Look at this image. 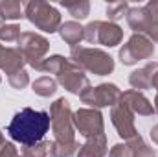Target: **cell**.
<instances>
[{"label":"cell","instance_id":"18","mask_svg":"<svg viewBox=\"0 0 158 157\" xmlns=\"http://www.w3.org/2000/svg\"><path fill=\"white\" fill-rule=\"evenodd\" d=\"M127 24L131 26V30H134V34H142L145 24H147V15L143 6L142 7H131L127 13Z\"/></svg>","mask_w":158,"mask_h":157},{"label":"cell","instance_id":"27","mask_svg":"<svg viewBox=\"0 0 158 157\" xmlns=\"http://www.w3.org/2000/svg\"><path fill=\"white\" fill-rule=\"evenodd\" d=\"M109 157H134V154H132V148L129 142H123V144L119 142V144H114L110 148Z\"/></svg>","mask_w":158,"mask_h":157},{"label":"cell","instance_id":"28","mask_svg":"<svg viewBox=\"0 0 158 157\" xmlns=\"http://www.w3.org/2000/svg\"><path fill=\"white\" fill-rule=\"evenodd\" d=\"M145 15H147V24H158V0H151L143 6ZM145 24V26H147ZM145 30V28H143Z\"/></svg>","mask_w":158,"mask_h":157},{"label":"cell","instance_id":"33","mask_svg":"<svg viewBox=\"0 0 158 157\" xmlns=\"http://www.w3.org/2000/svg\"><path fill=\"white\" fill-rule=\"evenodd\" d=\"M4 26V19H2V15H0V28Z\"/></svg>","mask_w":158,"mask_h":157},{"label":"cell","instance_id":"13","mask_svg":"<svg viewBox=\"0 0 158 157\" xmlns=\"http://www.w3.org/2000/svg\"><path fill=\"white\" fill-rule=\"evenodd\" d=\"M123 41V30L114 22H103L99 20L98 24V37L96 44H103V46H118Z\"/></svg>","mask_w":158,"mask_h":157},{"label":"cell","instance_id":"6","mask_svg":"<svg viewBox=\"0 0 158 157\" xmlns=\"http://www.w3.org/2000/svg\"><path fill=\"white\" fill-rule=\"evenodd\" d=\"M155 54V43L142 34H132L129 41L119 48V61L123 65H136L138 61L149 59Z\"/></svg>","mask_w":158,"mask_h":157},{"label":"cell","instance_id":"14","mask_svg":"<svg viewBox=\"0 0 158 157\" xmlns=\"http://www.w3.org/2000/svg\"><path fill=\"white\" fill-rule=\"evenodd\" d=\"M156 69H158V63L156 61H153V63H147L145 67H142V69L131 72V76H129V83H131V87H132L134 91H140V92L145 91V89H151L153 74H155Z\"/></svg>","mask_w":158,"mask_h":157},{"label":"cell","instance_id":"30","mask_svg":"<svg viewBox=\"0 0 158 157\" xmlns=\"http://www.w3.org/2000/svg\"><path fill=\"white\" fill-rule=\"evenodd\" d=\"M151 139H153V142L158 146V124L151 128Z\"/></svg>","mask_w":158,"mask_h":157},{"label":"cell","instance_id":"29","mask_svg":"<svg viewBox=\"0 0 158 157\" xmlns=\"http://www.w3.org/2000/svg\"><path fill=\"white\" fill-rule=\"evenodd\" d=\"M0 157H20L19 148L13 142H4V146L0 148Z\"/></svg>","mask_w":158,"mask_h":157},{"label":"cell","instance_id":"8","mask_svg":"<svg viewBox=\"0 0 158 157\" xmlns=\"http://www.w3.org/2000/svg\"><path fill=\"white\" fill-rule=\"evenodd\" d=\"M55 76H57V83H61L68 92L77 94V96H81L90 87V81L86 78V74L72 59H64Z\"/></svg>","mask_w":158,"mask_h":157},{"label":"cell","instance_id":"25","mask_svg":"<svg viewBox=\"0 0 158 157\" xmlns=\"http://www.w3.org/2000/svg\"><path fill=\"white\" fill-rule=\"evenodd\" d=\"M20 26L17 24H4L0 28V41H6V43H13V41H19L20 37Z\"/></svg>","mask_w":158,"mask_h":157},{"label":"cell","instance_id":"32","mask_svg":"<svg viewBox=\"0 0 158 157\" xmlns=\"http://www.w3.org/2000/svg\"><path fill=\"white\" fill-rule=\"evenodd\" d=\"M4 142H6V139H4V133H2V131H0V148H2V146H4Z\"/></svg>","mask_w":158,"mask_h":157},{"label":"cell","instance_id":"23","mask_svg":"<svg viewBox=\"0 0 158 157\" xmlns=\"http://www.w3.org/2000/svg\"><path fill=\"white\" fill-rule=\"evenodd\" d=\"M50 148H52L50 141H40V142H35V144L24 146L22 148V157H48Z\"/></svg>","mask_w":158,"mask_h":157},{"label":"cell","instance_id":"34","mask_svg":"<svg viewBox=\"0 0 158 157\" xmlns=\"http://www.w3.org/2000/svg\"><path fill=\"white\" fill-rule=\"evenodd\" d=\"M0 81H2V79H0Z\"/></svg>","mask_w":158,"mask_h":157},{"label":"cell","instance_id":"5","mask_svg":"<svg viewBox=\"0 0 158 157\" xmlns=\"http://www.w3.org/2000/svg\"><path fill=\"white\" fill-rule=\"evenodd\" d=\"M17 48L24 56L26 63L31 69L40 70L44 56L50 50V41L46 37H42V35H39V34H33V32H22L19 41H17Z\"/></svg>","mask_w":158,"mask_h":157},{"label":"cell","instance_id":"4","mask_svg":"<svg viewBox=\"0 0 158 157\" xmlns=\"http://www.w3.org/2000/svg\"><path fill=\"white\" fill-rule=\"evenodd\" d=\"M24 17L46 34L59 32V28H61V13L57 11V7H53L48 2H40V0L26 2Z\"/></svg>","mask_w":158,"mask_h":157},{"label":"cell","instance_id":"15","mask_svg":"<svg viewBox=\"0 0 158 157\" xmlns=\"http://www.w3.org/2000/svg\"><path fill=\"white\" fill-rule=\"evenodd\" d=\"M59 35L66 44H70V48L79 46V43L85 39V26H81L76 20H68L64 24H61L59 28Z\"/></svg>","mask_w":158,"mask_h":157},{"label":"cell","instance_id":"19","mask_svg":"<svg viewBox=\"0 0 158 157\" xmlns=\"http://www.w3.org/2000/svg\"><path fill=\"white\" fill-rule=\"evenodd\" d=\"M33 92L35 94H39V96H52V94H55V91H57V81L53 78H50V76H40L33 81Z\"/></svg>","mask_w":158,"mask_h":157},{"label":"cell","instance_id":"11","mask_svg":"<svg viewBox=\"0 0 158 157\" xmlns=\"http://www.w3.org/2000/svg\"><path fill=\"white\" fill-rule=\"evenodd\" d=\"M119 104H123L125 107H129L134 115L149 117V115L155 113V107H153L151 100H149L145 94H142L140 91H134V89L121 92V96H119Z\"/></svg>","mask_w":158,"mask_h":157},{"label":"cell","instance_id":"2","mask_svg":"<svg viewBox=\"0 0 158 157\" xmlns=\"http://www.w3.org/2000/svg\"><path fill=\"white\" fill-rule=\"evenodd\" d=\"M70 59L83 70H88L96 76H107L114 70V59L99 48L74 46L70 52Z\"/></svg>","mask_w":158,"mask_h":157},{"label":"cell","instance_id":"20","mask_svg":"<svg viewBox=\"0 0 158 157\" xmlns=\"http://www.w3.org/2000/svg\"><path fill=\"white\" fill-rule=\"evenodd\" d=\"M79 142L74 141V142H57L53 141L52 142V148H50V155L52 157H72L74 154L79 152Z\"/></svg>","mask_w":158,"mask_h":157},{"label":"cell","instance_id":"24","mask_svg":"<svg viewBox=\"0 0 158 157\" xmlns=\"http://www.w3.org/2000/svg\"><path fill=\"white\" fill-rule=\"evenodd\" d=\"M129 9H131V6H129L127 2H110V4L107 6V17H109V22H114V24H116V20L123 19V17H127Z\"/></svg>","mask_w":158,"mask_h":157},{"label":"cell","instance_id":"7","mask_svg":"<svg viewBox=\"0 0 158 157\" xmlns=\"http://www.w3.org/2000/svg\"><path fill=\"white\" fill-rule=\"evenodd\" d=\"M121 91L114 83H99L96 87H88L79 98L83 104H88L92 109L99 107H114L119 102Z\"/></svg>","mask_w":158,"mask_h":157},{"label":"cell","instance_id":"3","mask_svg":"<svg viewBox=\"0 0 158 157\" xmlns=\"http://www.w3.org/2000/svg\"><path fill=\"white\" fill-rule=\"evenodd\" d=\"M50 126L57 142H74L76 128H74V113L70 102L66 98H57L50 107Z\"/></svg>","mask_w":158,"mask_h":157},{"label":"cell","instance_id":"16","mask_svg":"<svg viewBox=\"0 0 158 157\" xmlns=\"http://www.w3.org/2000/svg\"><path fill=\"white\" fill-rule=\"evenodd\" d=\"M107 152H109V148H107V137L99 135V137L86 139V142L79 148L77 157H105Z\"/></svg>","mask_w":158,"mask_h":157},{"label":"cell","instance_id":"1","mask_svg":"<svg viewBox=\"0 0 158 157\" xmlns=\"http://www.w3.org/2000/svg\"><path fill=\"white\" fill-rule=\"evenodd\" d=\"M48 129H50V113L24 107L11 118L7 126V135L17 142L30 146L40 142L48 133Z\"/></svg>","mask_w":158,"mask_h":157},{"label":"cell","instance_id":"9","mask_svg":"<svg viewBox=\"0 0 158 157\" xmlns=\"http://www.w3.org/2000/svg\"><path fill=\"white\" fill-rule=\"evenodd\" d=\"M74 128L79 131V135H83L85 139L105 135L103 115L99 113V109H92V107L77 109L74 113Z\"/></svg>","mask_w":158,"mask_h":157},{"label":"cell","instance_id":"17","mask_svg":"<svg viewBox=\"0 0 158 157\" xmlns=\"http://www.w3.org/2000/svg\"><path fill=\"white\" fill-rule=\"evenodd\" d=\"M0 15L7 20H19L24 17V4L19 0H0Z\"/></svg>","mask_w":158,"mask_h":157},{"label":"cell","instance_id":"31","mask_svg":"<svg viewBox=\"0 0 158 157\" xmlns=\"http://www.w3.org/2000/svg\"><path fill=\"white\" fill-rule=\"evenodd\" d=\"M153 107H155V113H158V92H156V96H155V105Z\"/></svg>","mask_w":158,"mask_h":157},{"label":"cell","instance_id":"21","mask_svg":"<svg viewBox=\"0 0 158 157\" xmlns=\"http://www.w3.org/2000/svg\"><path fill=\"white\" fill-rule=\"evenodd\" d=\"M74 19H79V20H83V19H86L88 17V13H90V2H86V0H77V2H63L61 4Z\"/></svg>","mask_w":158,"mask_h":157},{"label":"cell","instance_id":"10","mask_svg":"<svg viewBox=\"0 0 158 157\" xmlns=\"http://www.w3.org/2000/svg\"><path fill=\"white\" fill-rule=\"evenodd\" d=\"M110 120L123 141H131L136 135H140L136 131V126H134V113L129 107H125L123 104L118 102L114 107H110Z\"/></svg>","mask_w":158,"mask_h":157},{"label":"cell","instance_id":"22","mask_svg":"<svg viewBox=\"0 0 158 157\" xmlns=\"http://www.w3.org/2000/svg\"><path fill=\"white\" fill-rule=\"evenodd\" d=\"M125 142H129V144H131L134 157H156L155 150H153L149 144H145V141L142 139V135H136L134 139L125 141Z\"/></svg>","mask_w":158,"mask_h":157},{"label":"cell","instance_id":"26","mask_svg":"<svg viewBox=\"0 0 158 157\" xmlns=\"http://www.w3.org/2000/svg\"><path fill=\"white\" fill-rule=\"evenodd\" d=\"M7 81H9V85L13 87V89H24L28 83H30V76H28V72L22 69V70H17V72H13L11 76H7Z\"/></svg>","mask_w":158,"mask_h":157},{"label":"cell","instance_id":"12","mask_svg":"<svg viewBox=\"0 0 158 157\" xmlns=\"http://www.w3.org/2000/svg\"><path fill=\"white\" fill-rule=\"evenodd\" d=\"M24 63H26V59L19 52V48H9V46H2L0 44V69L7 76H11L17 70H22Z\"/></svg>","mask_w":158,"mask_h":157}]
</instances>
